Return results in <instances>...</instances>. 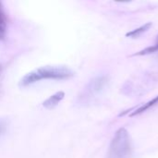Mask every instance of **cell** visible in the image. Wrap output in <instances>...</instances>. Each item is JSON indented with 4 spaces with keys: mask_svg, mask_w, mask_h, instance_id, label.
<instances>
[{
    "mask_svg": "<svg viewBox=\"0 0 158 158\" xmlns=\"http://www.w3.org/2000/svg\"><path fill=\"white\" fill-rule=\"evenodd\" d=\"M132 146L129 132L119 129L114 135L108 152V158H131Z\"/></svg>",
    "mask_w": 158,
    "mask_h": 158,
    "instance_id": "obj_2",
    "label": "cell"
},
{
    "mask_svg": "<svg viewBox=\"0 0 158 158\" xmlns=\"http://www.w3.org/2000/svg\"><path fill=\"white\" fill-rule=\"evenodd\" d=\"M73 75L74 72L66 66H44L24 75L19 85L27 87L43 80H68Z\"/></svg>",
    "mask_w": 158,
    "mask_h": 158,
    "instance_id": "obj_1",
    "label": "cell"
},
{
    "mask_svg": "<svg viewBox=\"0 0 158 158\" xmlns=\"http://www.w3.org/2000/svg\"><path fill=\"white\" fill-rule=\"evenodd\" d=\"M157 104H158V95L156 96V97H155L153 100H151V101H149V102L145 103L144 105H143V106H141L139 108H137L134 112H132V113L131 114V117H134V116L140 115V114L143 113L144 111L148 110L149 108H151V107L155 106H156V105H157Z\"/></svg>",
    "mask_w": 158,
    "mask_h": 158,
    "instance_id": "obj_6",
    "label": "cell"
},
{
    "mask_svg": "<svg viewBox=\"0 0 158 158\" xmlns=\"http://www.w3.org/2000/svg\"><path fill=\"white\" fill-rule=\"evenodd\" d=\"M5 131H6V124H5L3 121L0 120V136H1Z\"/></svg>",
    "mask_w": 158,
    "mask_h": 158,
    "instance_id": "obj_9",
    "label": "cell"
},
{
    "mask_svg": "<svg viewBox=\"0 0 158 158\" xmlns=\"http://www.w3.org/2000/svg\"><path fill=\"white\" fill-rule=\"evenodd\" d=\"M64 97H65L64 92H62V91L56 92L43 102V106L46 109H49V110L54 109L64 99Z\"/></svg>",
    "mask_w": 158,
    "mask_h": 158,
    "instance_id": "obj_4",
    "label": "cell"
},
{
    "mask_svg": "<svg viewBox=\"0 0 158 158\" xmlns=\"http://www.w3.org/2000/svg\"><path fill=\"white\" fill-rule=\"evenodd\" d=\"M1 69H2V66H1V64H0V72H1Z\"/></svg>",
    "mask_w": 158,
    "mask_h": 158,
    "instance_id": "obj_10",
    "label": "cell"
},
{
    "mask_svg": "<svg viewBox=\"0 0 158 158\" xmlns=\"http://www.w3.org/2000/svg\"><path fill=\"white\" fill-rule=\"evenodd\" d=\"M158 52V37L157 40H156V43L154 46H151V47H147L142 51H140L139 53H136L135 56H142V55H148V54H152V53H156Z\"/></svg>",
    "mask_w": 158,
    "mask_h": 158,
    "instance_id": "obj_8",
    "label": "cell"
},
{
    "mask_svg": "<svg viewBox=\"0 0 158 158\" xmlns=\"http://www.w3.org/2000/svg\"><path fill=\"white\" fill-rule=\"evenodd\" d=\"M151 26H152L151 23H147V24H145V25H143V26H142V27H140V28H138V29H136V30L131 31V32H128V33H127V36H130V37H131V38H137V37H139L142 33H143L144 31H146Z\"/></svg>",
    "mask_w": 158,
    "mask_h": 158,
    "instance_id": "obj_7",
    "label": "cell"
},
{
    "mask_svg": "<svg viewBox=\"0 0 158 158\" xmlns=\"http://www.w3.org/2000/svg\"><path fill=\"white\" fill-rule=\"evenodd\" d=\"M6 26H7V20L6 16L4 11L2 3L0 2V40H4L6 35Z\"/></svg>",
    "mask_w": 158,
    "mask_h": 158,
    "instance_id": "obj_5",
    "label": "cell"
},
{
    "mask_svg": "<svg viewBox=\"0 0 158 158\" xmlns=\"http://www.w3.org/2000/svg\"><path fill=\"white\" fill-rule=\"evenodd\" d=\"M108 79L106 76H98L89 81L79 96L81 104H87L95 98L106 87Z\"/></svg>",
    "mask_w": 158,
    "mask_h": 158,
    "instance_id": "obj_3",
    "label": "cell"
}]
</instances>
